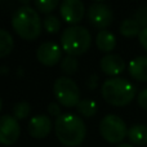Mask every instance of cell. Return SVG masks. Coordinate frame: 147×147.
<instances>
[{
    "mask_svg": "<svg viewBox=\"0 0 147 147\" xmlns=\"http://www.w3.org/2000/svg\"><path fill=\"white\" fill-rule=\"evenodd\" d=\"M54 132L62 145L76 147L81 145L86 134V128L83 119L71 112H65L54 121Z\"/></svg>",
    "mask_w": 147,
    "mask_h": 147,
    "instance_id": "obj_1",
    "label": "cell"
},
{
    "mask_svg": "<svg viewBox=\"0 0 147 147\" xmlns=\"http://www.w3.org/2000/svg\"><path fill=\"white\" fill-rule=\"evenodd\" d=\"M102 97L112 106H127L136 96V86L128 79L111 78L102 84Z\"/></svg>",
    "mask_w": 147,
    "mask_h": 147,
    "instance_id": "obj_2",
    "label": "cell"
},
{
    "mask_svg": "<svg viewBox=\"0 0 147 147\" xmlns=\"http://www.w3.org/2000/svg\"><path fill=\"white\" fill-rule=\"evenodd\" d=\"M12 26L16 32L25 40H34L41 32L40 16L28 5L18 8L13 13Z\"/></svg>",
    "mask_w": 147,
    "mask_h": 147,
    "instance_id": "obj_3",
    "label": "cell"
},
{
    "mask_svg": "<svg viewBox=\"0 0 147 147\" xmlns=\"http://www.w3.org/2000/svg\"><path fill=\"white\" fill-rule=\"evenodd\" d=\"M61 44L62 49L69 56H81L90 48L92 35L88 28L84 26H70V27L65 28L62 32Z\"/></svg>",
    "mask_w": 147,
    "mask_h": 147,
    "instance_id": "obj_4",
    "label": "cell"
},
{
    "mask_svg": "<svg viewBox=\"0 0 147 147\" xmlns=\"http://www.w3.org/2000/svg\"><path fill=\"white\" fill-rule=\"evenodd\" d=\"M53 93L58 103L65 107L78 106L80 99V89L72 79L67 76H59L53 84Z\"/></svg>",
    "mask_w": 147,
    "mask_h": 147,
    "instance_id": "obj_5",
    "label": "cell"
},
{
    "mask_svg": "<svg viewBox=\"0 0 147 147\" xmlns=\"http://www.w3.org/2000/svg\"><path fill=\"white\" fill-rule=\"evenodd\" d=\"M101 136L110 143H120L128 136L125 121L120 116L109 114L99 123Z\"/></svg>",
    "mask_w": 147,
    "mask_h": 147,
    "instance_id": "obj_6",
    "label": "cell"
},
{
    "mask_svg": "<svg viewBox=\"0 0 147 147\" xmlns=\"http://www.w3.org/2000/svg\"><path fill=\"white\" fill-rule=\"evenodd\" d=\"M88 20L92 26L105 30L112 23L114 13L111 8L105 3H93L88 9Z\"/></svg>",
    "mask_w": 147,
    "mask_h": 147,
    "instance_id": "obj_7",
    "label": "cell"
},
{
    "mask_svg": "<svg viewBox=\"0 0 147 147\" xmlns=\"http://www.w3.org/2000/svg\"><path fill=\"white\" fill-rule=\"evenodd\" d=\"M21 128L17 119L12 115H3L0 119V142L4 146H10L20 138Z\"/></svg>",
    "mask_w": 147,
    "mask_h": 147,
    "instance_id": "obj_8",
    "label": "cell"
},
{
    "mask_svg": "<svg viewBox=\"0 0 147 147\" xmlns=\"http://www.w3.org/2000/svg\"><path fill=\"white\" fill-rule=\"evenodd\" d=\"M36 57L39 62L45 66H54L58 62H61L62 58V51L58 44L53 41H45L40 44L36 51Z\"/></svg>",
    "mask_w": 147,
    "mask_h": 147,
    "instance_id": "obj_9",
    "label": "cell"
},
{
    "mask_svg": "<svg viewBox=\"0 0 147 147\" xmlns=\"http://www.w3.org/2000/svg\"><path fill=\"white\" fill-rule=\"evenodd\" d=\"M59 13L67 23H72V26H75V23L83 20L85 7L80 0H65L59 7Z\"/></svg>",
    "mask_w": 147,
    "mask_h": 147,
    "instance_id": "obj_10",
    "label": "cell"
},
{
    "mask_svg": "<svg viewBox=\"0 0 147 147\" xmlns=\"http://www.w3.org/2000/svg\"><path fill=\"white\" fill-rule=\"evenodd\" d=\"M27 129L34 138H45L52 130V120L48 115H36L30 119Z\"/></svg>",
    "mask_w": 147,
    "mask_h": 147,
    "instance_id": "obj_11",
    "label": "cell"
},
{
    "mask_svg": "<svg viewBox=\"0 0 147 147\" xmlns=\"http://www.w3.org/2000/svg\"><path fill=\"white\" fill-rule=\"evenodd\" d=\"M99 66H101V70L105 74L111 76H116L124 71L125 62L119 54L109 53L102 57L101 62H99Z\"/></svg>",
    "mask_w": 147,
    "mask_h": 147,
    "instance_id": "obj_12",
    "label": "cell"
},
{
    "mask_svg": "<svg viewBox=\"0 0 147 147\" xmlns=\"http://www.w3.org/2000/svg\"><path fill=\"white\" fill-rule=\"evenodd\" d=\"M129 74L138 81H147V56H138L129 62Z\"/></svg>",
    "mask_w": 147,
    "mask_h": 147,
    "instance_id": "obj_13",
    "label": "cell"
},
{
    "mask_svg": "<svg viewBox=\"0 0 147 147\" xmlns=\"http://www.w3.org/2000/svg\"><path fill=\"white\" fill-rule=\"evenodd\" d=\"M96 44L99 51L102 52H112L116 47V38L111 31L101 30L96 36Z\"/></svg>",
    "mask_w": 147,
    "mask_h": 147,
    "instance_id": "obj_14",
    "label": "cell"
},
{
    "mask_svg": "<svg viewBox=\"0 0 147 147\" xmlns=\"http://www.w3.org/2000/svg\"><path fill=\"white\" fill-rule=\"evenodd\" d=\"M128 138L137 146L147 145V127L143 124H136L128 129Z\"/></svg>",
    "mask_w": 147,
    "mask_h": 147,
    "instance_id": "obj_15",
    "label": "cell"
},
{
    "mask_svg": "<svg viewBox=\"0 0 147 147\" xmlns=\"http://www.w3.org/2000/svg\"><path fill=\"white\" fill-rule=\"evenodd\" d=\"M141 26L138 25V22L134 20V18H127L121 22L120 25V34L127 38H132V36L140 35L141 32Z\"/></svg>",
    "mask_w": 147,
    "mask_h": 147,
    "instance_id": "obj_16",
    "label": "cell"
},
{
    "mask_svg": "<svg viewBox=\"0 0 147 147\" xmlns=\"http://www.w3.org/2000/svg\"><path fill=\"white\" fill-rule=\"evenodd\" d=\"M13 49V38L5 28L0 30V57H5Z\"/></svg>",
    "mask_w": 147,
    "mask_h": 147,
    "instance_id": "obj_17",
    "label": "cell"
},
{
    "mask_svg": "<svg viewBox=\"0 0 147 147\" xmlns=\"http://www.w3.org/2000/svg\"><path fill=\"white\" fill-rule=\"evenodd\" d=\"M76 109H78V112L79 114H81L83 116L85 117H90V116H94L97 112V103L96 101H93V99H81L80 102H79V105L76 106Z\"/></svg>",
    "mask_w": 147,
    "mask_h": 147,
    "instance_id": "obj_18",
    "label": "cell"
},
{
    "mask_svg": "<svg viewBox=\"0 0 147 147\" xmlns=\"http://www.w3.org/2000/svg\"><path fill=\"white\" fill-rule=\"evenodd\" d=\"M78 67H79V62L76 59V57L74 56H69L67 54L65 58H62L61 62V70L67 75H72L78 71Z\"/></svg>",
    "mask_w": 147,
    "mask_h": 147,
    "instance_id": "obj_19",
    "label": "cell"
},
{
    "mask_svg": "<svg viewBox=\"0 0 147 147\" xmlns=\"http://www.w3.org/2000/svg\"><path fill=\"white\" fill-rule=\"evenodd\" d=\"M31 112V106L27 101H21L17 102L13 107V116L16 119H25L30 115Z\"/></svg>",
    "mask_w": 147,
    "mask_h": 147,
    "instance_id": "obj_20",
    "label": "cell"
},
{
    "mask_svg": "<svg viewBox=\"0 0 147 147\" xmlns=\"http://www.w3.org/2000/svg\"><path fill=\"white\" fill-rule=\"evenodd\" d=\"M43 26L47 30V32L56 34L57 31H59V28H61V22H59V20L56 17V16L48 14L43 20Z\"/></svg>",
    "mask_w": 147,
    "mask_h": 147,
    "instance_id": "obj_21",
    "label": "cell"
},
{
    "mask_svg": "<svg viewBox=\"0 0 147 147\" xmlns=\"http://www.w3.org/2000/svg\"><path fill=\"white\" fill-rule=\"evenodd\" d=\"M57 5H58V0H36L35 1V7L43 13L52 12Z\"/></svg>",
    "mask_w": 147,
    "mask_h": 147,
    "instance_id": "obj_22",
    "label": "cell"
},
{
    "mask_svg": "<svg viewBox=\"0 0 147 147\" xmlns=\"http://www.w3.org/2000/svg\"><path fill=\"white\" fill-rule=\"evenodd\" d=\"M134 20L138 22V25L142 26L143 28L147 27V5L146 7H141L140 9L136 12Z\"/></svg>",
    "mask_w": 147,
    "mask_h": 147,
    "instance_id": "obj_23",
    "label": "cell"
},
{
    "mask_svg": "<svg viewBox=\"0 0 147 147\" xmlns=\"http://www.w3.org/2000/svg\"><path fill=\"white\" fill-rule=\"evenodd\" d=\"M137 101H138V105H140L142 109L147 110V88L142 89V90L138 93Z\"/></svg>",
    "mask_w": 147,
    "mask_h": 147,
    "instance_id": "obj_24",
    "label": "cell"
},
{
    "mask_svg": "<svg viewBox=\"0 0 147 147\" xmlns=\"http://www.w3.org/2000/svg\"><path fill=\"white\" fill-rule=\"evenodd\" d=\"M48 112L51 115H54V116H61V106H59V103H57V102H52V103H49L48 106Z\"/></svg>",
    "mask_w": 147,
    "mask_h": 147,
    "instance_id": "obj_25",
    "label": "cell"
},
{
    "mask_svg": "<svg viewBox=\"0 0 147 147\" xmlns=\"http://www.w3.org/2000/svg\"><path fill=\"white\" fill-rule=\"evenodd\" d=\"M138 39H140V43L141 45L143 47V48L147 51V27L142 28L140 32V35H138Z\"/></svg>",
    "mask_w": 147,
    "mask_h": 147,
    "instance_id": "obj_26",
    "label": "cell"
},
{
    "mask_svg": "<svg viewBox=\"0 0 147 147\" xmlns=\"http://www.w3.org/2000/svg\"><path fill=\"white\" fill-rule=\"evenodd\" d=\"M116 147H133L132 145H128V143H120V145H117Z\"/></svg>",
    "mask_w": 147,
    "mask_h": 147,
    "instance_id": "obj_27",
    "label": "cell"
}]
</instances>
